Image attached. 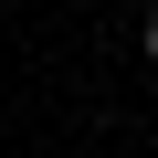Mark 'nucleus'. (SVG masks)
Listing matches in <instances>:
<instances>
[{"mask_svg": "<svg viewBox=\"0 0 158 158\" xmlns=\"http://www.w3.org/2000/svg\"><path fill=\"white\" fill-rule=\"evenodd\" d=\"M148 63H158V11H148Z\"/></svg>", "mask_w": 158, "mask_h": 158, "instance_id": "1", "label": "nucleus"}]
</instances>
